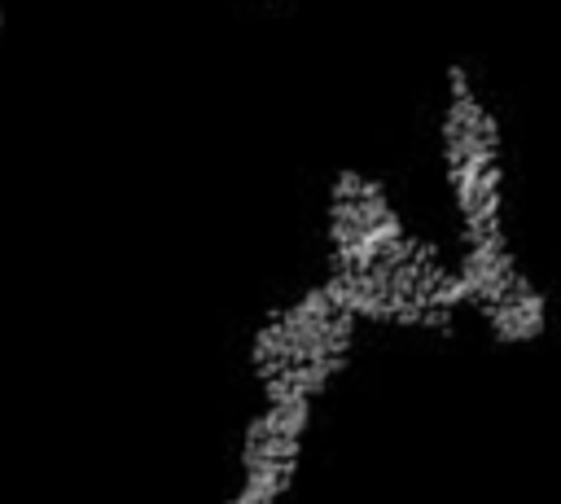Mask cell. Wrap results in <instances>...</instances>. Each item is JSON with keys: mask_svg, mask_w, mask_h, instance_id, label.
Instances as JSON below:
<instances>
[{"mask_svg": "<svg viewBox=\"0 0 561 504\" xmlns=\"http://www.w3.org/2000/svg\"><path fill=\"white\" fill-rule=\"evenodd\" d=\"M430 158L469 333L500 351L543 346L561 302L522 232L517 136L504 92L473 57H451L438 70Z\"/></svg>", "mask_w": 561, "mask_h": 504, "instance_id": "cell-1", "label": "cell"}, {"mask_svg": "<svg viewBox=\"0 0 561 504\" xmlns=\"http://www.w3.org/2000/svg\"><path fill=\"white\" fill-rule=\"evenodd\" d=\"M0 22H4V13H0Z\"/></svg>", "mask_w": 561, "mask_h": 504, "instance_id": "cell-2", "label": "cell"}]
</instances>
